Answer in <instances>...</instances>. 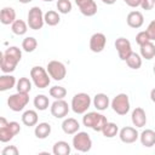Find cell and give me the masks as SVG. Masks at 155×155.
I'll return each instance as SVG.
<instances>
[{"label": "cell", "mask_w": 155, "mask_h": 155, "mask_svg": "<svg viewBox=\"0 0 155 155\" xmlns=\"http://www.w3.org/2000/svg\"><path fill=\"white\" fill-rule=\"evenodd\" d=\"M22 59V51L17 46H10L1 53L0 69L5 74H10L16 70L17 64Z\"/></svg>", "instance_id": "6da1fadb"}, {"label": "cell", "mask_w": 155, "mask_h": 155, "mask_svg": "<svg viewBox=\"0 0 155 155\" xmlns=\"http://www.w3.org/2000/svg\"><path fill=\"white\" fill-rule=\"evenodd\" d=\"M21 132V126L17 121H7L0 117V142L7 143Z\"/></svg>", "instance_id": "7a4b0ae2"}, {"label": "cell", "mask_w": 155, "mask_h": 155, "mask_svg": "<svg viewBox=\"0 0 155 155\" xmlns=\"http://www.w3.org/2000/svg\"><path fill=\"white\" fill-rule=\"evenodd\" d=\"M107 122H108L107 117L103 114L97 113V111H88V113H85V115L82 116L84 126L92 128L96 132H102V130L107 125Z\"/></svg>", "instance_id": "3957f363"}, {"label": "cell", "mask_w": 155, "mask_h": 155, "mask_svg": "<svg viewBox=\"0 0 155 155\" xmlns=\"http://www.w3.org/2000/svg\"><path fill=\"white\" fill-rule=\"evenodd\" d=\"M30 78L33 84L38 87V88H46L48 87L50 82H51V76L47 73V69L40 67V65H35L30 69Z\"/></svg>", "instance_id": "277c9868"}, {"label": "cell", "mask_w": 155, "mask_h": 155, "mask_svg": "<svg viewBox=\"0 0 155 155\" xmlns=\"http://www.w3.org/2000/svg\"><path fill=\"white\" fill-rule=\"evenodd\" d=\"M91 103H92L91 97L85 92H80L74 94V97L71 98L70 107L75 114H85L91 107Z\"/></svg>", "instance_id": "5b68a950"}, {"label": "cell", "mask_w": 155, "mask_h": 155, "mask_svg": "<svg viewBox=\"0 0 155 155\" xmlns=\"http://www.w3.org/2000/svg\"><path fill=\"white\" fill-rule=\"evenodd\" d=\"M73 147L80 153H87L92 148V139L87 132H76L73 137Z\"/></svg>", "instance_id": "8992f818"}, {"label": "cell", "mask_w": 155, "mask_h": 155, "mask_svg": "<svg viewBox=\"0 0 155 155\" xmlns=\"http://www.w3.org/2000/svg\"><path fill=\"white\" fill-rule=\"evenodd\" d=\"M111 109L117 114V115H126L130 111V98L126 93H119L116 94L111 103H110Z\"/></svg>", "instance_id": "52a82bcc"}, {"label": "cell", "mask_w": 155, "mask_h": 155, "mask_svg": "<svg viewBox=\"0 0 155 155\" xmlns=\"http://www.w3.org/2000/svg\"><path fill=\"white\" fill-rule=\"evenodd\" d=\"M29 103V93H13L7 98V105L12 111H22Z\"/></svg>", "instance_id": "ba28073f"}, {"label": "cell", "mask_w": 155, "mask_h": 155, "mask_svg": "<svg viewBox=\"0 0 155 155\" xmlns=\"http://www.w3.org/2000/svg\"><path fill=\"white\" fill-rule=\"evenodd\" d=\"M45 18L42 10L39 6H33L28 12V27L33 30H39L44 27Z\"/></svg>", "instance_id": "9c48e42d"}, {"label": "cell", "mask_w": 155, "mask_h": 155, "mask_svg": "<svg viewBox=\"0 0 155 155\" xmlns=\"http://www.w3.org/2000/svg\"><path fill=\"white\" fill-rule=\"evenodd\" d=\"M46 69H47V73L50 74V76L53 80H56V81L63 80L65 78V75H67V68L59 61H51V62H48Z\"/></svg>", "instance_id": "30bf717a"}, {"label": "cell", "mask_w": 155, "mask_h": 155, "mask_svg": "<svg viewBox=\"0 0 155 155\" xmlns=\"http://www.w3.org/2000/svg\"><path fill=\"white\" fill-rule=\"evenodd\" d=\"M115 48H116L119 58L121 61H126L130 57V54L133 52L131 42L126 38H117L115 40Z\"/></svg>", "instance_id": "8fae6325"}, {"label": "cell", "mask_w": 155, "mask_h": 155, "mask_svg": "<svg viewBox=\"0 0 155 155\" xmlns=\"http://www.w3.org/2000/svg\"><path fill=\"white\" fill-rule=\"evenodd\" d=\"M50 110H51L52 116H54L56 119H63L69 113V105L64 99H56L51 104Z\"/></svg>", "instance_id": "7c38bea8"}, {"label": "cell", "mask_w": 155, "mask_h": 155, "mask_svg": "<svg viewBox=\"0 0 155 155\" xmlns=\"http://www.w3.org/2000/svg\"><path fill=\"white\" fill-rule=\"evenodd\" d=\"M119 137H120V140L122 143L132 144V143H134L139 138V133H138L136 127L126 126V127H124V128H121L119 131Z\"/></svg>", "instance_id": "4fadbf2b"}, {"label": "cell", "mask_w": 155, "mask_h": 155, "mask_svg": "<svg viewBox=\"0 0 155 155\" xmlns=\"http://www.w3.org/2000/svg\"><path fill=\"white\" fill-rule=\"evenodd\" d=\"M107 44V36L103 33H94L90 39V50L94 53H99L104 50Z\"/></svg>", "instance_id": "5bb4252c"}, {"label": "cell", "mask_w": 155, "mask_h": 155, "mask_svg": "<svg viewBox=\"0 0 155 155\" xmlns=\"http://www.w3.org/2000/svg\"><path fill=\"white\" fill-rule=\"evenodd\" d=\"M80 12L86 17H92L97 13V4L94 0H75Z\"/></svg>", "instance_id": "9a60e30c"}, {"label": "cell", "mask_w": 155, "mask_h": 155, "mask_svg": "<svg viewBox=\"0 0 155 155\" xmlns=\"http://www.w3.org/2000/svg\"><path fill=\"white\" fill-rule=\"evenodd\" d=\"M126 22H127V25H128V27L134 28V29H138V28H140V27L143 25V23H144L143 13L139 12V11H131V12L127 15Z\"/></svg>", "instance_id": "2e32d148"}, {"label": "cell", "mask_w": 155, "mask_h": 155, "mask_svg": "<svg viewBox=\"0 0 155 155\" xmlns=\"http://www.w3.org/2000/svg\"><path fill=\"white\" fill-rule=\"evenodd\" d=\"M131 120H132V124L133 126L136 127H144L145 124H147V114L144 111L143 108H136L133 109L132 114H131Z\"/></svg>", "instance_id": "e0dca14e"}, {"label": "cell", "mask_w": 155, "mask_h": 155, "mask_svg": "<svg viewBox=\"0 0 155 155\" xmlns=\"http://www.w3.org/2000/svg\"><path fill=\"white\" fill-rule=\"evenodd\" d=\"M62 130L65 134H75L80 130V124L74 117H67L62 122Z\"/></svg>", "instance_id": "ac0fdd59"}, {"label": "cell", "mask_w": 155, "mask_h": 155, "mask_svg": "<svg viewBox=\"0 0 155 155\" xmlns=\"http://www.w3.org/2000/svg\"><path fill=\"white\" fill-rule=\"evenodd\" d=\"M139 140L143 147L145 148H151L155 145V131L147 128L139 134Z\"/></svg>", "instance_id": "d6986e66"}, {"label": "cell", "mask_w": 155, "mask_h": 155, "mask_svg": "<svg viewBox=\"0 0 155 155\" xmlns=\"http://www.w3.org/2000/svg\"><path fill=\"white\" fill-rule=\"evenodd\" d=\"M16 21V11L12 7H4L0 12V22L4 25L12 24Z\"/></svg>", "instance_id": "ffe728a7"}, {"label": "cell", "mask_w": 155, "mask_h": 155, "mask_svg": "<svg viewBox=\"0 0 155 155\" xmlns=\"http://www.w3.org/2000/svg\"><path fill=\"white\" fill-rule=\"evenodd\" d=\"M93 105L97 110L99 111H103L105 110L109 104H110V101H109V97L105 94V93H97L94 97H93Z\"/></svg>", "instance_id": "44dd1931"}, {"label": "cell", "mask_w": 155, "mask_h": 155, "mask_svg": "<svg viewBox=\"0 0 155 155\" xmlns=\"http://www.w3.org/2000/svg\"><path fill=\"white\" fill-rule=\"evenodd\" d=\"M51 131H52V128H51V125L48 122H40L35 126L34 134L39 139H45L51 134Z\"/></svg>", "instance_id": "7402d4cb"}, {"label": "cell", "mask_w": 155, "mask_h": 155, "mask_svg": "<svg viewBox=\"0 0 155 155\" xmlns=\"http://www.w3.org/2000/svg\"><path fill=\"white\" fill-rule=\"evenodd\" d=\"M38 120H39L38 113L35 110H31V109L25 110L23 113V115H22V122H23V125H25L28 127L36 126L38 125Z\"/></svg>", "instance_id": "603a6c76"}, {"label": "cell", "mask_w": 155, "mask_h": 155, "mask_svg": "<svg viewBox=\"0 0 155 155\" xmlns=\"http://www.w3.org/2000/svg\"><path fill=\"white\" fill-rule=\"evenodd\" d=\"M16 84H17V81H16V78L13 75L4 74V75L0 76V91L1 92L11 90L12 87H15Z\"/></svg>", "instance_id": "cb8c5ba5"}, {"label": "cell", "mask_w": 155, "mask_h": 155, "mask_svg": "<svg viewBox=\"0 0 155 155\" xmlns=\"http://www.w3.org/2000/svg\"><path fill=\"white\" fill-rule=\"evenodd\" d=\"M71 151V148L69 145L68 142L65 140H58L53 144V148H52V153L54 155H69Z\"/></svg>", "instance_id": "d4e9b609"}, {"label": "cell", "mask_w": 155, "mask_h": 155, "mask_svg": "<svg viewBox=\"0 0 155 155\" xmlns=\"http://www.w3.org/2000/svg\"><path fill=\"white\" fill-rule=\"evenodd\" d=\"M140 47V56L142 58H145L147 61H150L155 57V45L153 44V41L145 42L144 45L139 46Z\"/></svg>", "instance_id": "484cf974"}, {"label": "cell", "mask_w": 155, "mask_h": 155, "mask_svg": "<svg viewBox=\"0 0 155 155\" xmlns=\"http://www.w3.org/2000/svg\"><path fill=\"white\" fill-rule=\"evenodd\" d=\"M11 30L16 35H24L28 30V23H25L23 19H16L11 24Z\"/></svg>", "instance_id": "4316f807"}, {"label": "cell", "mask_w": 155, "mask_h": 155, "mask_svg": "<svg viewBox=\"0 0 155 155\" xmlns=\"http://www.w3.org/2000/svg\"><path fill=\"white\" fill-rule=\"evenodd\" d=\"M33 103H34L35 109H38V110H40V111L46 110V109L48 108V105H50L48 97H46L45 94H38V96H35Z\"/></svg>", "instance_id": "83f0119b"}, {"label": "cell", "mask_w": 155, "mask_h": 155, "mask_svg": "<svg viewBox=\"0 0 155 155\" xmlns=\"http://www.w3.org/2000/svg\"><path fill=\"white\" fill-rule=\"evenodd\" d=\"M125 62H126V64L128 65V68L137 70V69H139V68L142 67V56L138 54V53H136V52H132V53L130 54V57H128Z\"/></svg>", "instance_id": "f1b7e54d"}, {"label": "cell", "mask_w": 155, "mask_h": 155, "mask_svg": "<svg viewBox=\"0 0 155 155\" xmlns=\"http://www.w3.org/2000/svg\"><path fill=\"white\" fill-rule=\"evenodd\" d=\"M16 88H17V92L29 93L31 91V81L28 78H25V76L19 78V80L16 84Z\"/></svg>", "instance_id": "f546056e"}, {"label": "cell", "mask_w": 155, "mask_h": 155, "mask_svg": "<svg viewBox=\"0 0 155 155\" xmlns=\"http://www.w3.org/2000/svg\"><path fill=\"white\" fill-rule=\"evenodd\" d=\"M44 18H45V23H46L47 25H50V27L57 25V24L59 23V21H61V17H59L58 12H57V11H53V10L47 11V12L44 15Z\"/></svg>", "instance_id": "4dcf8cb0"}, {"label": "cell", "mask_w": 155, "mask_h": 155, "mask_svg": "<svg viewBox=\"0 0 155 155\" xmlns=\"http://www.w3.org/2000/svg\"><path fill=\"white\" fill-rule=\"evenodd\" d=\"M102 133H103V136H104L105 138H114V137L119 133V127H117L116 124L108 121L107 125L103 127Z\"/></svg>", "instance_id": "1f68e13d"}, {"label": "cell", "mask_w": 155, "mask_h": 155, "mask_svg": "<svg viewBox=\"0 0 155 155\" xmlns=\"http://www.w3.org/2000/svg\"><path fill=\"white\" fill-rule=\"evenodd\" d=\"M38 47V41L33 36H27L22 41V48L25 52H34Z\"/></svg>", "instance_id": "d6a6232c"}, {"label": "cell", "mask_w": 155, "mask_h": 155, "mask_svg": "<svg viewBox=\"0 0 155 155\" xmlns=\"http://www.w3.org/2000/svg\"><path fill=\"white\" fill-rule=\"evenodd\" d=\"M48 93L54 99H64V97L67 96V90L63 86H52L48 90Z\"/></svg>", "instance_id": "836d02e7"}, {"label": "cell", "mask_w": 155, "mask_h": 155, "mask_svg": "<svg viewBox=\"0 0 155 155\" xmlns=\"http://www.w3.org/2000/svg\"><path fill=\"white\" fill-rule=\"evenodd\" d=\"M57 10L59 13H63V15H67L71 11L73 8V5L70 2V0H58L57 1Z\"/></svg>", "instance_id": "e575fe53"}, {"label": "cell", "mask_w": 155, "mask_h": 155, "mask_svg": "<svg viewBox=\"0 0 155 155\" xmlns=\"http://www.w3.org/2000/svg\"><path fill=\"white\" fill-rule=\"evenodd\" d=\"M149 41H151V40H150V38H149V35H148V33H147L145 30L139 31V33L136 35V42H137L139 46H142V45H144L145 42H149Z\"/></svg>", "instance_id": "d590c367"}, {"label": "cell", "mask_w": 155, "mask_h": 155, "mask_svg": "<svg viewBox=\"0 0 155 155\" xmlns=\"http://www.w3.org/2000/svg\"><path fill=\"white\" fill-rule=\"evenodd\" d=\"M1 154L2 155H18L19 150L16 145H7L1 150Z\"/></svg>", "instance_id": "8d00e7d4"}, {"label": "cell", "mask_w": 155, "mask_h": 155, "mask_svg": "<svg viewBox=\"0 0 155 155\" xmlns=\"http://www.w3.org/2000/svg\"><path fill=\"white\" fill-rule=\"evenodd\" d=\"M145 31L148 33V35H149L150 40H151V41H154V40H155V19H153V21L148 24V28H147V30H145Z\"/></svg>", "instance_id": "74e56055"}, {"label": "cell", "mask_w": 155, "mask_h": 155, "mask_svg": "<svg viewBox=\"0 0 155 155\" xmlns=\"http://www.w3.org/2000/svg\"><path fill=\"white\" fill-rule=\"evenodd\" d=\"M154 6H155V0H140V7L145 11L153 10Z\"/></svg>", "instance_id": "f35d334b"}, {"label": "cell", "mask_w": 155, "mask_h": 155, "mask_svg": "<svg viewBox=\"0 0 155 155\" xmlns=\"http://www.w3.org/2000/svg\"><path fill=\"white\" fill-rule=\"evenodd\" d=\"M127 6H130V7H133V8H136V7H138V6H140V0H122Z\"/></svg>", "instance_id": "ab89813d"}, {"label": "cell", "mask_w": 155, "mask_h": 155, "mask_svg": "<svg viewBox=\"0 0 155 155\" xmlns=\"http://www.w3.org/2000/svg\"><path fill=\"white\" fill-rule=\"evenodd\" d=\"M103 1V4H105V5H114L115 2H116V0H102Z\"/></svg>", "instance_id": "60d3db41"}, {"label": "cell", "mask_w": 155, "mask_h": 155, "mask_svg": "<svg viewBox=\"0 0 155 155\" xmlns=\"http://www.w3.org/2000/svg\"><path fill=\"white\" fill-rule=\"evenodd\" d=\"M150 99H151V101L155 103V87H154V88L150 91Z\"/></svg>", "instance_id": "b9f144b4"}, {"label": "cell", "mask_w": 155, "mask_h": 155, "mask_svg": "<svg viewBox=\"0 0 155 155\" xmlns=\"http://www.w3.org/2000/svg\"><path fill=\"white\" fill-rule=\"evenodd\" d=\"M21 4H29V2H31L33 0H18Z\"/></svg>", "instance_id": "7bdbcfd3"}, {"label": "cell", "mask_w": 155, "mask_h": 155, "mask_svg": "<svg viewBox=\"0 0 155 155\" xmlns=\"http://www.w3.org/2000/svg\"><path fill=\"white\" fill-rule=\"evenodd\" d=\"M42 1H46V2H51V1H53V0H42Z\"/></svg>", "instance_id": "ee69618b"}, {"label": "cell", "mask_w": 155, "mask_h": 155, "mask_svg": "<svg viewBox=\"0 0 155 155\" xmlns=\"http://www.w3.org/2000/svg\"><path fill=\"white\" fill-rule=\"evenodd\" d=\"M153 70H154V74H155V64H154V69Z\"/></svg>", "instance_id": "f6af8a7d"}]
</instances>
